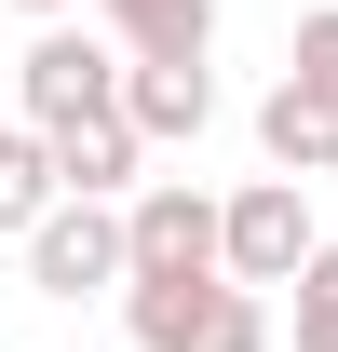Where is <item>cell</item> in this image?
Segmentation results:
<instances>
[{
    "instance_id": "6da1fadb",
    "label": "cell",
    "mask_w": 338,
    "mask_h": 352,
    "mask_svg": "<svg viewBox=\"0 0 338 352\" xmlns=\"http://www.w3.org/2000/svg\"><path fill=\"white\" fill-rule=\"evenodd\" d=\"M311 190L297 176H244L230 204H216V285H244V298H271V285H297L311 271Z\"/></svg>"
},
{
    "instance_id": "7a4b0ae2",
    "label": "cell",
    "mask_w": 338,
    "mask_h": 352,
    "mask_svg": "<svg viewBox=\"0 0 338 352\" xmlns=\"http://www.w3.org/2000/svg\"><path fill=\"white\" fill-rule=\"evenodd\" d=\"M14 109H27V135H68L95 122V109H122V54H109V28H41V41L14 54Z\"/></svg>"
},
{
    "instance_id": "3957f363",
    "label": "cell",
    "mask_w": 338,
    "mask_h": 352,
    "mask_svg": "<svg viewBox=\"0 0 338 352\" xmlns=\"http://www.w3.org/2000/svg\"><path fill=\"white\" fill-rule=\"evenodd\" d=\"M122 285H216V190L149 176L122 204Z\"/></svg>"
},
{
    "instance_id": "277c9868",
    "label": "cell",
    "mask_w": 338,
    "mask_h": 352,
    "mask_svg": "<svg viewBox=\"0 0 338 352\" xmlns=\"http://www.w3.org/2000/svg\"><path fill=\"white\" fill-rule=\"evenodd\" d=\"M135 352H271V298L244 285H122Z\"/></svg>"
},
{
    "instance_id": "5b68a950",
    "label": "cell",
    "mask_w": 338,
    "mask_h": 352,
    "mask_svg": "<svg viewBox=\"0 0 338 352\" xmlns=\"http://www.w3.org/2000/svg\"><path fill=\"white\" fill-rule=\"evenodd\" d=\"M27 285H41V298L122 285V204H54V217L27 230Z\"/></svg>"
},
{
    "instance_id": "8992f818",
    "label": "cell",
    "mask_w": 338,
    "mask_h": 352,
    "mask_svg": "<svg viewBox=\"0 0 338 352\" xmlns=\"http://www.w3.org/2000/svg\"><path fill=\"white\" fill-rule=\"evenodd\" d=\"M122 68H203L216 54V0H95Z\"/></svg>"
},
{
    "instance_id": "52a82bcc",
    "label": "cell",
    "mask_w": 338,
    "mask_h": 352,
    "mask_svg": "<svg viewBox=\"0 0 338 352\" xmlns=\"http://www.w3.org/2000/svg\"><path fill=\"white\" fill-rule=\"evenodd\" d=\"M54 149V190H68V204H135V190H149V149H135V122L122 109H95V122H68V135H41Z\"/></svg>"
},
{
    "instance_id": "ba28073f",
    "label": "cell",
    "mask_w": 338,
    "mask_h": 352,
    "mask_svg": "<svg viewBox=\"0 0 338 352\" xmlns=\"http://www.w3.org/2000/svg\"><path fill=\"white\" fill-rule=\"evenodd\" d=\"M122 122H135V149L203 135L216 122V68H122Z\"/></svg>"
},
{
    "instance_id": "9c48e42d",
    "label": "cell",
    "mask_w": 338,
    "mask_h": 352,
    "mask_svg": "<svg viewBox=\"0 0 338 352\" xmlns=\"http://www.w3.org/2000/svg\"><path fill=\"white\" fill-rule=\"evenodd\" d=\"M257 149H271V176L311 190V176H338V109H311L297 82H271V95H257Z\"/></svg>"
},
{
    "instance_id": "30bf717a",
    "label": "cell",
    "mask_w": 338,
    "mask_h": 352,
    "mask_svg": "<svg viewBox=\"0 0 338 352\" xmlns=\"http://www.w3.org/2000/svg\"><path fill=\"white\" fill-rule=\"evenodd\" d=\"M54 204H68V190H54V149H41L27 122H0V244H27Z\"/></svg>"
},
{
    "instance_id": "8fae6325",
    "label": "cell",
    "mask_w": 338,
    "mask_h": 352,
    "mask_svg": "<svg viewBox=\"0 0 338 352\" xmlns=\"http://www.w3.org/2000/svg\"><path fill=\"white\" fill-rule=\"evenodd\" d=\"M284 82L311 95V109H338V0H325V14H297V54H284Z\"/></svg>"
},
{
    "instance_id": "7c38bea8",
    "label": "cell",
    "mask_w": 338,
    "mask_h": 352,
    "mask_svg": "<svg viewBox=\"0 0 338 352\" xmlns=\"http://www.w3.org/2000/svg\"><path fill=\"white\" fill-rule=\"evenodd\" d=\"M297 352H338V230L311 244V271H297Z\"/></svg>"
},
{
    "instance_id": "4fadbf2b",
    "label": "cell",
    "mask_w": 338,
    "mask_h": 352,
    "mask_svg": "<svg viewBox=\"0 0 338 352\" xmlns=\"http://www.w3.org/2000/svg\"><path fill=\"white\" fill-rule=\"evenodd\" d=\"M14 14H27V28H68V14H82V0H14Z\"/></svg>"
}]
</instances>
